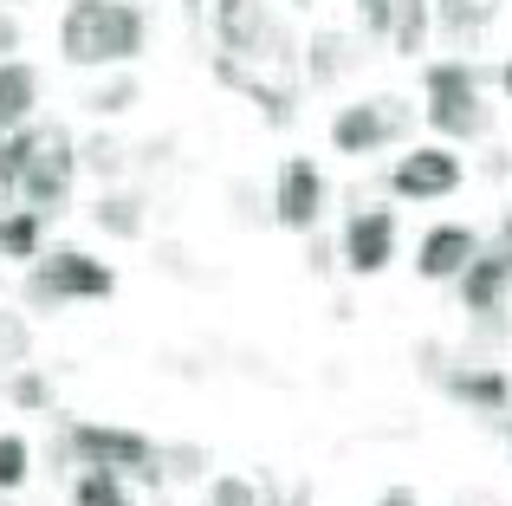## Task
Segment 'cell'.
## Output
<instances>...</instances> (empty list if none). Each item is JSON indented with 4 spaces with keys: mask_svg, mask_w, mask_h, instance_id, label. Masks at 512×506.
<instances>
[{
    "mask_svg": "<svg viewBox=\"0 0 512 506\" xmlns=\"http://www.w3.org/2000/svg\"><path fill=\"white\" fill-rule=\"evenodd\" d=\"M480 253V234L461 228V221H441V228L422 234V247H415V273L435 279V286H448V279H461V266Z\"/></svg>",
    "mask_w": 512,
    "mask_h": 506,
    "instance_id": "4fadbf2b",
    "label": "cell"
},
{
    "mask_svg": "<svg viewBox=\"0 0 512 506\" xmlns=\"http://www.w3.org/2000/svg\"><path fill=\"white\" fill-rule=\"evenodd\" d=\"M33 357V318L13 312V305H0V370L26 364Z\"/></svg>",
    "mask_w": 512,
    "mask_h": 506,
    "instance_id": "d4e9b609",
    "label": "cell"
},
{
    "mask_svg": "<svg viewBox=\"0 0 512 506\" xmlns=\"http://www.w3.org/2000/svg\"><path fill=\"white\" fill-rule=\"evenodd\" d=\"M150 46V13L137 0H65L59 13V52L65 65H130Z\"/></svg>",
    "mask_w": 512,
    "mask_h": 506,
    "instance_id": "6da1fadb",
    "label": "cell"
},
{
    "mask_svg": "<svg viewBox=\"0 0 512 506\" xmlns=\"http://www.w3.org/2000/svg\"><path fill=\"white\" fill-rule=\"evenodd\" d=\"M201 468H208V455H201L195 442H175V448H156V474H163V481H195Z\"/></svg>",
    "mask_w": 512,
    "mask_h": 506,
    "instance_id": "4316f807",
    "label": "cell"
},
{
    "mask_svg": "<svg viewBox=\"0 0 512 506\" xmlns=\"http://www.w3.org/2000/svg\"><path fill=\"white\" fill-rule=\"evenodd\" d=\"M201 506H260V487L240 481V474H221V481L201 487Z\"/></svg>",
    "mask_w": 512,
    "mask_h": 506,
    "instance_id": "83f0119b",
    "label": "cell"
},
{
    "mask_svg": "<svg viewBox=\"0 0 512 506\" xmlns=\"http://www.w3.org/2000/svg\"><path fill=\"white\" fill-rule=\"evenodd\" d=\"M461 305L467 318H506V299H512V260L493 241H480V253L461 266Z\"/></svg>",
    "mask_w": 512,
    "mask_h": 506,
    "instance_id": "8fae6325",
    "label": "cell"
},
{
    "mask_svg": "<svg viewBox=\"0 0 512 506\" xmlns=\"http://www.w3.org/2000/svg\"><path fill=\"white\" fill-rule=\"evenodd\" d=\"M305 260H312V273H331V266H338V247H331V241H312Z\"/></svg>",
    "mask_w": 512,
    "mask_h": 506,
    "instance_id": "1f68e13d",
    "label": "cell"
},
{
    "mask_svg": "<svg viewBox=\"0 0 512 506\" xmlns=\"http://www.w3.org/2000/svg\"><path fill=\"white\" fill-rule=\"evenodd\" d=\"M214 39L227 59H286V26L266 0H214Z\"/></svg>",
    "mask_w": 512,
    "mask_h": 506,
    "instance_id": "52a82bcc",
    "label": "cell"
},
{
    "mask_svg": "<svg viewBox=\"0 0 512 506\" xmlns=\"http://www.w3.org/2000/svg\"><path fill=\"white\" fill-rule=\"evenodd\" d=\"M428 33H435V0H396V20H389V46L402 59H422Z\"/></svg>",
    "mask_w": 512,
    "mask_h": 506,
    "instance_id": "d6986e66",
    "label": "cell"
},
{
    "mask_svg": "<svg viewBox=\"0 0 512 506\" xmlns=\"http://www.w3.org/2000/svg\"><path fill=\"white\" fill-rule=\"evenodd\" d=\"M376 506H422V494H415V487H389V494L376 500Z\"/></svg>",
    "mask_w": 512,
    "mask_h": 506,
    "instance_id": "d6a6232c",
    "label": "cell"
},
{
    "mask_svg": "<svg viewBox=\"0 0 512 506\" xmlns=\"http://www.w3.org/2000/svg\"><path fill=\"white\" fill-rule=\"evenodd\" d=\"M33 143H39V124H20V130H7V137H0V208L20 202V176H26Z\"/></svg>",
    "mask_w": 512,
    "mask_h": 506,
    "instance_id": "44dd1931",
    "label": "cell"
},
{
    "mask_svg": "<svg viewBox=\"0 0 512 506\" xmlns=\"http://www.w3.org/2000/svg\"><path fill=\"white\" fill-rule=\"evenodd\" d=\"M357 65H363V39L338 33V26H318L312 46H305V72H312V85H344Z\"/></svg>",
    "mask_w": 512,
    "mask_h": 506,
    "instance_id": "5bb4252c",
    "label": "cell"
},
{
    "mask_svg": "<svg viewBox=\"0 0 512 506\" xmlns=\"http://www.w3.org/2000/svg\"><path fill=\"white\" fill-rule=\"evenodd\" d=\"M26 474H33V442L26 435H0V494H20Z\"/></svg>",
    "mask_w": 512,
    "mask_h": 506,
    "instance_id": "484cf974",
    "label": "cell"
},
{
    "mask_svg": "<svg viewBox=\"0 0 512 506\" xmlns=\"http://www.w3.org/2000/svg\"><path fill=\"white\" fill-rule=\"evenodd\" d=\"M137 98H143V85H137V78L124 72V65H117V78H98V85H91V91H85L78 104H85L91 117H124V111H130Z\"/></svg>",
    "mask_w": 512,
    "mask_h": 506,
    "instance_id": "cb8c5ba5",
    "label": "cell"
},
{
    "mask_svg": "<svg viewBox=\"0 0 512 506\" xmlns=\"http://www.w3.org/2000/svg\"><path fill=\"white\" fill-rule=\"evenodd\" d=\"M493 247H500V253H506V260H512V215L500 221V234H493Z\"/></svg>",
    "mask_w": 512,
    "mask_h": 506,
    "instance_id": "836d02e7",
    "label": "cell"
},
{
    "mask_svg": "<svg viewBox=\"0 0 512 506\" xmlns=\"http://www.w3.org/2000/svg\"><path fill=\"white\" fill-rule=\"evenodd\" d=\"M441 390L454 403L480 409V416H506L512 409V377L500 364H441Z\"/></svg>",
    "mask_w": 512,
    "mask_h": 506,
    "instance_id": "7c38bea8",
    "label": "cell"
},
{
    "mask_svg": "<svg viewBox=\"0 0 512 506\" xmlns=\"http://www.w3.org/2000/svg\"><path fill=\"white\" fill-rule=\"evenodd\" d=\"M493 13H500V0H435V26L454 39V46H474V39L493 26Z\"/></svg>",
    "mask_w": 512,
    "mask_h": 506,
    "instance_id": "ac0fdd59",
    "label": "cell"
},
{
    "mask_svg": "<svg viewBox=\"0 0 512 506\" xmlns=\"http://www.w3.org/2000/svg\"><path fill=\"white\" fill-rule=\"evenodd\" d=\"M7 377V403L13 409H26V416H46L52 409V377L39 364H13V370H0Z\"/></svg>",
    "mask_w": 512,
    "mask_h": 506,
    "instance_id": "603a6c76",
    "label": "cell"
},
{
    "mask_svg": "<svg viewBox=\"0 0 512 506\" xmlns=\"http://www.w3.org/2000/svg\"><path fill=\"white\" fill-rule=\"evenodd\" d=\"M72 506H137V494H130V474H117V468H78Z\"/></svg>",
    "mask_w": 512,
    "mask_h": 506,
    "instance_id": "ffe728a7",
    "label": "cell"
},
{
    "mask_svg": "<svg viewBox=\"0 0 512 506\" xmlns=\"http://www.w3.org/2000/svg\"><path fill=\"white\" fill-rule=\"evenodd\" d=\"M78 169H91V176H98L104 189H111V182L130 169V143H117L111 130H98V137H85V143H78Z\"/></svg>",
    "mask_w": 512,
    "mask_h": 506,
    "instance_id": "7402d4cb",
    "label": "cell"
},
{
    "mask_svg": "<svg viewBox=\"0 0 512 506\" xmlns=\"http://www.w3.org/2000/svg\"><path fill=\"white\" fill-rule=\"evenodd\" d=\"M338 260L357 279H376L389 260H396V208H357L338 234Z\"/></svg>",
    "mask_w": 512,
    "mask_h": 506,
    "instance_id": "30bf717a",
    "label": "cell"
},
{
    "mask_svg": "<svg viewBox=\"0 0 512 506\" xmlns=\"http://www.w3.org/2000/svg\"><path fill=\"white\" fill-rule=\"evenodd\" d=\"M331 208V182L325 169L312 163V156H286L273 176V221L292 234H318V221H325Z\"/></svg>",
    "mask_w": 512,
    "mask_h": 506,
    "instance_id": "ba28073f",
    "label": "cell"
},
{
    "mask_svg": "<svg viewBox=\"0 0 512 506\" xmlns=\"http://www.w3.org/2000/svg\"><path fill=\"white\" fill-rule=\"evenodd\" d=\"M422 117L441 130L448 143H480L493 130V104H487V78L474 72V59H428L422 65Z\"/></svg>",
    "mask_w": 512,
    "mask_h": 506,
    "instance_id": "7a4b0ae2",
    "label": "cell"
},
{
    "mask_svg": "<svg viewBox=\"0 0 512 506\" xmlns=\"http://www.w3.org/2000/svg\"><path fill=\"white\" fill-rule=\"evenodd\" d=\"M409 130H415V104L402 91H376V98H357L331 117V150L338 156H376V150L409 143Z\"/></svg>",
    "mask_w": 512,
    "mask_h": 506,
    "instance_id": "277c9868",
    "label": "cell"
},
{
    "mask_svg": "<svg viewBox=\"0 0 512 506\" xmlns=\"http://www.w3.org/2000/svg\"><path fill=\"white\" fill-rule=\"evenodd\" d=\"M33 111H39V72L26 59H0V137L33 124Z\"/></svg>",
    "mask_w": 512,
    "mask_h": 506,
    "instance_id": "9a60e30c",
    "label": "cell"
},
{
    "mask_svg": "<svg viewBox=\"0 0 512 506\" xmlns=\"http://www.w3.org/2000/svg\"><path fill=\"white\" fill-rule=\"evenodd\" d=\"M46 221H52V215H39V208H26V202L0 208V260L33 266L39 253H46Z\"/></svg>",
    "mask_w": 512,
    "mask_h": 506,
    "instance_id": "e0dca14e",
    "label": "cell"
},
{
    "mask_svg": "<svg viewBox=\"0 0 512 506\" xmlns=\"http://www.w3.org/2000/svg\"><path fill=\"white\" fill-rule=\"evenodd\" d=\"M72 182H78V137L65 124H39V143H33L26 176H20V202L39 208V215H65Z\"/></svg>",
    "mask_w": 512,
    "mask_h": 506,
    "instance_id": "8992f818",
    "label": "cell"
},
{
    "mask_svg": "<svg viewBox=\"0 0 512 506\" xmlns=\"http://www.w3.org/2000/svg\"><path fill=\"white\" fill-rule=\"evenodd\" d=\"M20 39H26V33H20V20L0 7V59H13V52H20Z\"/></svg>",
    "mask_w": 512,
    "mask_h": 506,
    "instance_id": "4dcf8cb0",
    "label": "cell"
},
{
    "mask_svg": "<svg viewBox=\"0 0 512 506\" xmlns=\"http://www.w3.org/2000/svg\"><path fill=\"white\" fill-rule=\"evenodd\" d=\"M117 292V266L98 260L85 247H46L33 266H26V286L20 299L33 312H59V305H98Z\"/></svg>",
    "mask_w": 512,
    "mask_h": 506,
    "instance_id": "3957f363",
    "label": "cell"
},
{
    "mask_svg": "<svg viewBox=\"0 0 512 506\" xmlns=\"http://www.w3.org/2000/svg\"><path fill=\"white\" fill-rule=\"evenodd\" d=\"M91 228L111 234V241H143V228H150V202L130 189H104L98 202H91Z\"/></svg>",
    "mask_w": 512,
    "mask_h": 506,
    "instance_id": "2e32d148",
    "label": "cell"
},
{
    "mask_svg": "<svg viewBox=\"0 0 512 506\" xmlns=\"http://www.w3.org/2000/svg\"><path fill=\"white\" fill-rule=\"evenodd\" d=\"M461 182L467 169L448 143H422V150L396 156V169H389V195H402V202H448Z\"/></svg>",
    "mask_w": 512,
    "mask_h": 506,
    "instance_id": "9c48e42d",
    "label": "cell"
},
{
    "mask_svg": "<svg viewBox=\"0 0 512 506\" xmlns=\"http://www.w3.org/2000/svg\"><path fill=\"white\" fill-rule=\"evenodd\" d=\"M234 215H240V228H260V189H253V182H234Z\"/></svg>",
    "mask_w": 512,
    "mask_h": 506,
    "instance_id": "f546056e",
    "label": "cell"
},
{
    "mask_svg": "<svg viewBox=\"0 0 512 506\" xmlns=\"http://www.w3.org/2000/svg\"><path fill=\"white\" fill-rule=\"evenodd\" d=\"M389 20H396V0H357V33L363 39H389Z\"/></svg>",
    "mask_w": 512,
    "mask_h": 506,
    "instance_id": "f1b7e54d",
    "label": "cell"
},
{
    "mask_svg": "<svg viewBox=\"0 0 512 506\" xmlns=\"http://www.w3.org/2000/svg\"><path fill=\"white\" fill-rule=\"evenodd\" d=\"M500 85H506V91H512V59H506V65H500Z\"/></svg>",
    "mask_w": 512,
    "mask_h": 506,
    "instance_id": "e575fe53",
    "label": "cell"
},
{
    "mask_svg": "<svg viewBox=\"0 0 512 506\" xmlns=\"http://www.w3.org/2000/svg\"><path fill=\"white\" fill-rule=\"evenodd\" d=\"M59 442L72 448L78 468H117V474H137V481L163 487V474H156V442L143 429H117V422H65Z\"/></svg>",
    "mask_w": 512,
    "mask_h": 506,
    "instance_id": "5b68a950",
    "label": "cell"
}]
</instances>
